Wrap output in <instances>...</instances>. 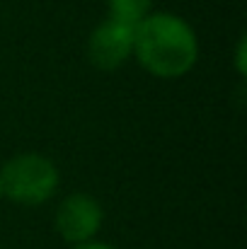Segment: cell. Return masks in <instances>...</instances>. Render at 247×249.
Returning <instances> with one entry per match:
<instances>
[{"label":"cell","mask_w":247,"mask_h":249,"mask_svg":"<svg viewBox=\"0 0 247 249\" xmlns=\"http://www.w3.org/2000/svg\"><path fill=\"white\" fill-rule=\"evenodd\" d=\"M61 174L41 153H19L0 169V184L5 198L19 206H41L58 189Z\"/></svg>","instance_id":"7a4b0ae2"},{"label":"cell","mask_w":247,"mask_h":249,"mask_svg":"<svg viewBox=\"0 0 247 249\" xmlns=\"http://www.w3.org/2000/svg\"><path fill=\"white\" fill-rule=\"evenodd\" d=\"M102 223H104L102 203L85 191L68 194L56 206V213H54V230L58 232L63 242L73 247L97 240Z\"/></svg>","instance_id":"3957f363"},{"label":"cell","mask_w":247,"mask_h":249,"mask_svg":"<svg viewBox=\"0 0 247 249\" xmlns=\"http://www.w3.org/2000/svg\"><path fill=\"white\" fill-rule=\"evenodd\" d=\"M133 58L153 78L177 80L199 61L196 32L174 12H151L133 27Z\"/></svg>","instance_id":"6da1fadb"},{"label":"cell","mask_w":247,"mask_h":249,"mask_svg":"<svg viewBox=\"0 0 247 249\" xmlns=\"http://www.w3.org/2000/svg\"><path fill=\"white\" fill-rule=\"evenodd\" d=\"M235 71H238L240 78H245L247 75V41H245V36L238 41V51H235Z\"/></svg>","instance_id":"8992f818"},{"label":"cell","mask_w":247,"mask_h":249,"mask_svg":"<svg viewBox=\"0 0 247 249\" xmlns=\"http://www.w3.org/2000/svg\"><path fill=\"white\" fill-rule=\"evenodd\" d=\"M87 58L99 71H116L133 58V27L112 17L102 19L87 39Z\"/></svg>","instance_id":"277c9868"},{"label":"cell","mask_w":247,"mask_h":249,"mask_svg":"<svg viewBox=\"0 0 247 249\" xmlns=\"http://www.w3.org/2000/svg\"><path fill=\"white\" fill-rule=\"evenodd\" d=\"M73 249H116V247H112V245H107V242H99V240H92V242L78 245V247H73Z\"/></svg>","instance_id":"52a82bcc"},{"label":"cell","mask_w":247,"mask_h":249,"mask_svg":"<svg viewBox=\"0 0 247 249\" xmlns=\"http://www.w3.org/2000/svg\"><path fill=\"white\" fill-rule=\"evenodd\" d=\"M107 2V17L136 27L143 17L153 12V0H104Z\"/></svg>","instance_id":"5b68a950"},{"label":"cell","mask_w":247,"mask_h":249,"mask_svg":"<svg viewBox=\"0 0 247 249\" xmlns=\"http://www.w3.org/2000/svg\"><path fill=\"white\" fill-rule=\"evenodd\" d=\"M5 198V191H2V184H0V201Z\"/></svg>","instance_id":"ba28073f"}]
</instances>
